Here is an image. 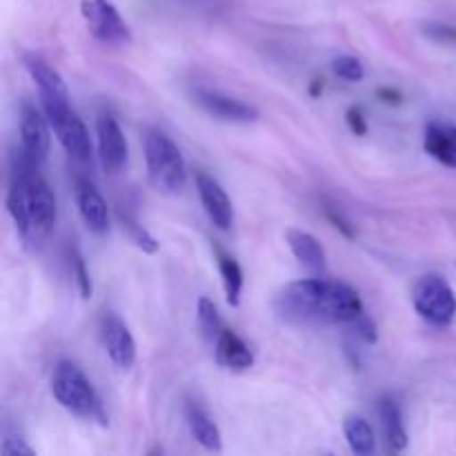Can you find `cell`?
<instances>
[{
    "instance_id": "cell-1",
    "label": "cell",
    "mask_w": 456,
    "mask_h": 456,
    "mask_svg": "<svg viewBox=\"0 0 456 456\" xmlns=\"http://www.w3.org/2000/svg\"><path fill=\"white\" fill-rule=\"evenodd\" d=\"M276 314L288 323L352 325L365 314L352 285L332 279H303L288 283L274 301Z\"/></svg>"
},
{
    "instance_id": "cell-2",
    "label": "cell",
    "mask_w": 456,
    "mask_h": 456,
    "mask_svg": "<svg viewBox=\"0 0 456 456\" xmlns=\"http://www.w3.org/2000/svg\"><path fill=\"white\" fill-rule=\"evenodd\" d=\"M7 209L27 245H40L56 227L58 212L53 191L38 174V165L31 163L22 151L13 160Z\"/></svg>"
},
{
    "instance_id": "cell-3",
    "label": "cell",
    "mask_w": 456,
    "mask_h": 456,
    "mask_svg": "<svg viewBox=\"0 0 456 456\" xmlns=\"http://www.w3.org/2000/svg\"><path fill=\"white\" fill-rule=\"evenodd\" d=\"M52 392L53 399L76 417L85 421H96L101 426H107V414L101 403V396L96 395L89 379L85 377L83 370L71 361H61L53 370L52 377Z\"/></svg>"
},
{
    "instance_id": "cell-4",
    "label": "cell",
    "mask_w": 456,
    "mask_h": 456,
    "mask_svg": "<svg viewBox=\"0 0 456 456\" xmlns=\"http://www.w3.org/2000/svg\"><path fill=\"white\" fill-rule=\"evenodd\" d=\"M142 147H145L150 181L154 183L156 190L165 194H178L187 183V165L176 142L159 129H147Z\"/></svg>"
},
{
    "instance_id": "cell-5",
    "label": "cell",
    "mask_w": 456,
    "mask_h": 456,
    "mask_svg": "<svg viewBox=\"0 0 456 456\" xmlns=\"http://www.w3.org/2000/svg\"><path fill=\"white\" fill-rule=\"evenodd\" d=\"M414 310L432 325H450L456 316V294L452 285L439 274H426L412 288Z\"/></svg>"
},
{
    "instance_id": "cell-6",
    "label": "cell",
    "mask_w": 456,
    "mask_h": 456,
    "mask_svg": "<svg viewBox=\"0 0 456 456\" xmlns=\"http://www.w3.org/2000/svg\"><path fill=\"white\" fill-rule=\"evenodd\" d=\"M43 111L56 134L58 142L65 147L67 154L76 160L92 159V138L87 127L69 107V101H43Z\"/></svg>"
},
{
    "instance_id": "cell-7",
    "label": "cell",
    "mask_w": 456,
    "mask_h": 456,
    "mask_svg": "<svg viewBox=\"0 0 456 456\" xmlns=\"http://www.w3.org/2000/svg\"><path fill=\"white\" fill-rule=\"evenodd\" d=\"M85 22L94 38L107 45L132 43V31L110 0H83L80 4Z\"/></svg>"
},
{
    "instance_id": "cell-8",
    "label": "cell",
    "mask_w": 456,
    "mask_h": 456,
    "mask_svg": "<svg viewBox=\"0 0 456 456\" xmlns=\"http://www.w3.org/2000/svg\"><path fill=\"white\" fill-rule=\"evenodd\" d=\"M52 125H49L45 111L31 105L29 101H22L20 105V151L31 160L34 165H43L49 156V147H52V134H49Z\"/></svg>"
},
{
    "instance_id": "cell-9",
    "label": "cell",
    "mask_w": 456,
    "mask_h": 456,
    "mask_svg": "<svg viewBox=\"0 0 456 456\" xmlns=\"http://www.w3.org/2000/svg\"><path fill=\"white\" fill-rule=\"evenodd\" d=\"M96 138H98V154L105 172L116 174L127 165L129 145L120 129L118 120L110 114L98 116L96 120Z\"/></svg>"
},
{
    "instance_id": "cell-10",
    "label": "cell",
    "mask_w": 456,
    "mask_h": 456,
    "mask_svg": "<svg viewBox=\"0 0 456 456\" xmlns=\"http://www.w3.org/2000/svg\"><path fill=\"white\" fill-rule=\"evenodd\" d=\"M101 332L111 363L120 370L132 368V365L136 363V341H134L127 325H125L116 314L107 312V314L102 316Z\"/></svg>"
},
{
    "instance_id": "cell-11",
    "label": "cell",
    "mask_w": 456,
    "mask_h": 456,
    "mask_svg": "<svg viewBox=\"0 0 456 456\" xmlns=\"http://www.w3.org/2000/svg\"><path fill=\"white\" fill-rule=\"evenodd\" d=\"M196 190H199L200 203H203L209 221L218 230H230L232 223H234V209H232V200L227 191L221 187V183L209 176V174L196 172Z\"/></svg>"
},
{
    "instance_id": "cell-12",
    "label": "cell",
    "mask_w": 456,
    "mask_h": 456,
    "mask_svg": "<svg viewBox=\"0 0 456 456\" xmlns=\"http://www.w3.org/2000/svg\"><path fill=\"white\" fill-rule=\"evenodd\" d=\"M76 205L80 218L92 234H105L110 230V209L105 199L87 178H76Z\"/></svg>"
},
{
    "instance_id": "cell-13",
    "label": "cell",
    "mask_w": 456,
    "mask_h": 456,
    "mask_svg": "<svg viewBox=\"0 0 456 456\" xmlns=\"http://www.w3.org/2000/svg\"><path fill=\"white\" fill-rule=\"evenodd\" d=\"M196 102L212 116L221 120H230V123H252V120L258 118V111L252 105L239 101V98L225 96L221 92L199 89L196 92Z\"/></svg>"
},
{
    "instance_id": "cell-14",
    "label": "cell",
    "mask_w": 456,
    "mask_h": 456,
    "mask_svg": "<svg viewBox=\"0 0 456 456\" xmlns=\"http://www.w3.org/2000/svg\"><path fill=\"white\" fill-rule=\"evenodd\" d=\"M22 62H25L27 71L34 78V83L38 85L40 101H69L65 80H62V76L43 56H38V53H25Z\"/></svg>"
},
{
    "instance_id": "cell-15",
    "label": "cell",
    "mask_w": 456,
    "mask_h": 456,
    "mask_svg": "<svg viewBox=\"0 0 456 456\" xmlns=\"http://www.w3.org/2000/svg\"><path fill=\"white\" fill-rule=\"evenodd\" d=\"M423 147L432 159L444 163L445 167L456 169V125L444 120H430L426 125Z\"/></svg>"
},
{
    "instance_id": "cell-16",
    "label": "cell",
    "mask_w": 456,
    "mask_h": 456,
    "mask_svg": "<svg viewBox=\"0 0 456 456\" xmlns=\"http://www.w3.org/2000/svg\"><path fill=\"white\" fill-rule=\"evenodd\" d=\"M285 239H288L289 249H292V254L298 258L301 265H305L314 274H323L325 267H328V258H325V249L316 236H312L305 230L292 227V230L285 232Z\"/></svg>"
},
{
    "instance_id": "cell-17",
    "label": "cell",
    "mask_w": 456,
    "mask_h": 456,
    "mask_svg": "<svg viewBox=\"0 0 456 456\" xmlns=\"http://www.w3.org/2000/svg\"><path fill=\"white\" fill-rule=\"evenodd\" d=\"M214 347H216L214 352H216L218 365H223V368L234 370V372H245V370H249L254 365V354L245 346L243 338L236 332H232V330H223V334L214 343Z\"/></svg>"
},
{
    "instance_id": "cell-18",
    "label": "cell",
    "mask_w": 456,
    "mask_h": 456,
    "mask_svg": "<svg viewBox=\"0 0 456 456\" xmlns=\"http://www.w3.org/2000/svg\"><path fill=\"white\" fill-rule=\"evenodd\" d=\"M379 417H381L383 432H386L387 448L392 452H403L408 448V432H405L399 401L392 399V396H381L379 399Z\"/></svg>"
},
{
    "instance_id": "cell-19",
    "label": "cell",
    "mask_w": 456,
    "mask_h": 456,
    "mask_svg": "<svg viewBox=\"0 0 456 456\" xmlns=\"http://www.w3.org/2000/svg\"><path fill=\"white\" fill-rule=\"evenodd\" d=\"M185 414H187V426H190L191 436H194L205 450H209V452H221L223 450L221 430H218L216 423L209 419V414L194 403L187 405Z\"/></svg>"
},
{
    "instance_id": "cell-20",
    "label": "cell",
    "mask_w": 456,
    "mask_h": 456,
    "mask_svg": "<svg viewBox=\"0 0 456 456\" xmlns=\"http://www.w3.org/2000/svg\"><path fill=\"white\" fill-rule=\"evenodd\" d=\"M343 432H346L347 445L354 454L359 456H370L377 450V436H374L372 426L370 421H365L363 417H356V414H350L343 423Z\"/></svg>"
},
{
    "instance_id": "cell-21",
    "label": "cell",
    "mask_w": 456,
    "mask_h": 456,
    "mask_svg": "<svg viewBox=\"0 0 456 456\" xmlns=\"http://www.w3.org/2000/svg\"><path fill=\"white\" fill-rule=\"evenodd\" d=\"M218 254V270L223 276V288H225V298L232 307H239L240 303V292H243V270H240L239 263L232 256H227L225 252L216 249Z\"/></svg>"
},
{
    "instance_id": "cell-22",
    "label": "cell",
    "mask_w": 456,
    "mask_h": 456,
    "mask_svg": "<svg viewBox=\"0 0 456 456\" xmlns=\"http://www.w3.org/2000/svg\"><path fill=\"white\" fill-rule=\"evenodd\" d=\"M199 325L200 332H203V337L208 338L209 343H216L218 337L223 334V330H225L221 314H218V307L214 305L212 298H199Z\"/></svg>"
},
{
    "instance_id": "cell-23",
    "label": "cell",
    "mask_w": 456,
    "mask_h": 456,
    "mask_svg": "<svg viewBox=\"0 0 456 456\" xmlns=\"http://www.w3.org/2000/svg\"><path fill=\"white\" fill-rule=\"evenodd\" d=\"M120 223H123V230L127 232L129 240H132L138 249H142L145 254L159 252V240H156L154 236L141 225V223L134 221V218L127 216V214H120Z\"/></svg>"
},
{
    "instance_id": "cell-24",
    "label": "cell",
    "mask_w": 456,
    "mask_h": 456,
    "mask_svg": "<svg viewBox=\"0 0 456 456\" xmlns=\"http://www.w3.org/2000/svg\"><path fill=\"white\" fill-rule=\"evenodd\" d=\"M332 69L338 78L347 80V83H361L365 78V67L359 58L354 56H338L334 58Z\"/></svg>"
},
{
    "instance_id": "cell-25",
    "label": "cell",
    "mask_w": 456,
    "mask_h": 456,
    "mask_svg": "<svg viewBox=\"0 0 456 456\" xmlns=\"http://www.w3.org/2000/svg\"><path fill=\"white\" fill-rule=\"evenodd\" d=\"M71 274L76 279V288H78V294L83 298H92L94 285H92V276H89L87 265H85V258L80 256L78 249L71 252Z\"/></svg>"
},
{
    "instance_id": "cell-26",
    "label": "cell",
    "mask_w": 456,
    "mask_h": 456,
    "mask_svg": "<svg viewBox=\"0 0 456 456\" xmlns=\"http://www.w3.org/2000/svg\"><path fill=\"white\" fill-rule=\"evenodd\" d=\"M0 454L3 456H34V448L25 444L18 436H4L3 439V448H0Z\"/></svg>"
},
{
    "instance_id": "cell-27",
    "label": "cell",
    "mask_w": 456,
    "mask_h": 456,
    "mask_svg": "<svg viewBox=\"0 0 456 456\" xmlns=\"http://www.w3.org/2000/svg\"><path fill=\"white\" fill-rule=\"evenodd\" d=\"M346 120L347 125H350L352 134H356V136H365V134H368V120H365V114L361 107H350V110L346 111Z\"/></svg>"
},
{
    "instance_id": "cell-28",
    "label": "cell",
    "mask_w": 456,
    "mask_h": 456,
    "mask_svg": "<svg viewBox=\"0 0 456 456\" xmlns=\"http://www.w3.org/2000/svg\"><path fill=\"white\" fill-rule=\"evenodd\" d=\"M428 34L435 36V38H439V40H445V43H456V29H454V27L430 25V27H428Z\"/></svg>"
},
{
    "instance_id": "cell-29",
    "label": "cell",
    "mask_w": 456,
    "mask_h": 456,
    "mask_svg": "<svg viewBox=\"0 0 456 456\" xmlns=\"http://www.w3.org/2000/svg\"><path fill=\"white\" fill-rule=\"evenodd\" d=\"M377 96L381 98V101L386 102V105H399V102L403 101V96H401V94L396 92V89H387V87L379 89Z\"/></svg>"
},
{
    "instance_id": "cell-30",
    "label": "cell",
    "mask_w": 456,
    "mask_h": 456,
    "mask_svg": "<svg viewBox=\"0 0 456 456\" xmlns=\"http://www.w3.org/2000/svg\"><path fill=\"white\" fill-rule=\"evenodd\" d=\"M328 216L332 218L334 223H337L338 230H343V234H346V236H354V232H352L350 223H346V218H343V216H337V214H334L332 209H330V212H328Z\"/></svg>"
},
{
    "instance_id": "cell-31",
    "label": "cell",
    "mask_w": 456,
    "mask_h": 456,
    "mask_svg": "<svg viewBox=\"0 0 456 456\" xmlns=\"http://www.w3.org/2000/svg\"><path fill=\"white\" fill-rule=\"evenodd\" d=\"M323 83H325L323 78H321V80H314V85H312V89H310L312 96H319V94L323 92Z\"/></svg>"
}]
</instances>
